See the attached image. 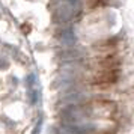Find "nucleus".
Masks as SVG:
<instances>
[{
	"label": "nucleus",
	"mask_w": 134,
	"mask_h": 134,
	"mask_svg": "<svg viewBox=\"0 0 134 134\" xmlns=\"http://www.w3.org/2000/svg\"><path fill=\"white\" fill-rule=\"evenodd\" d=\"M60 42L66 47H72L75 44V33H74L72 29H66V30L62 32L60 35Z\"/></svg>",
	"instance_id": "nucleus-3"
},
{
	"label": "nucleus",
	"mask_w": 134,
	"mask_h": 134,
	"mask_svg": "<svg viewBox=\"0 0 134 134\" xmlns=\"http://www.w3.org/2000/svg\"><path fill=\"white\" fill-rule=\"evenodd\" d=\"M72 12H74V8L71 6L68 2H65L62 6L57 8V12H56V15H57V18L60 20V21H66V20L71 18Z\"/></svg>",
	"instance_id": "nucleus-2"
},
{
	"label": "nucleus",
	"mask_w": 134,
	"mask_h": 134,
	"mask_svg": "<svg viewBox=\"0 0 134 134\" xmlns=\"http://www.w3.org/2000/svg\"><path fill=\"white\" fill-rule=\"evenodd\" d=\"M6 68H8V62L0 57V69H6Z\"/></svg>",
	"instance_id": "nucleus-4"
},
{
	"label": "nucleus",
	"mask_w": 134,
	"mask_h": 134,
	"mask_svg": "<svg viewBox=\"0 0 134 134\" xmlns=\"http://www.w3.org/2000/svg\"><path fill=\"white\" fill-rule=\"evenodd\" d=\"M39 130H41V121L38 122V125H36V128H35V133L33 134H39Z\"/></svg>",
	"instance_id": "nucleus-5"
},
{
	"label": "nucleus",
	"mask_w": 134,
	"mask_h": 134,
	"mask_svg": "<svg viewBox=\"0 0 134 134\" xmlns=\"http://www.w3.org/2000/svg\"><path fill=\"white\" fill-rule=\"evenodd\" d=\"M86 110L80 109V107H69L63 111V118L66 119L68 122H71V124H77L79 121H83L86 118Z\"/></svg>",
	"instance_id": "nucleus-1"
}]
</instances>
